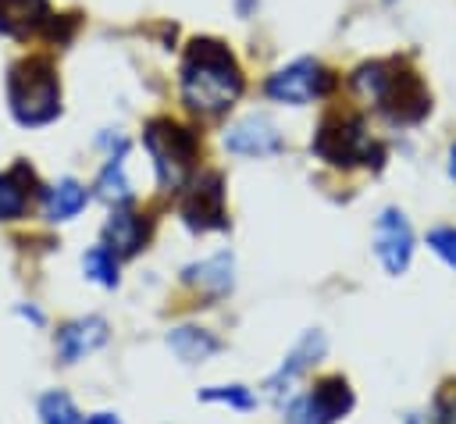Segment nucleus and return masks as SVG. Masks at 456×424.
<instances>
[{"label": "nucleus", "mask_w": 456, "mask_h": 424, "mask_svg": "<svg viewBox=\"0 0 456 424\" xmlns=\"http://www.w3.org/2000/svg\"><path fill=\"white\" fill-rule=\"evenodd\" d=\"M7 103L18 125L39 128L61 114V78L50 57H21L7 71Z\"/></svg>", "instance_id": "7ed1b4c3"}, {"label": "nucleus", "mask_w": 456, "mask_h": 424, "mask_svg": "<svg viewBox=\"0 0 456 424\" xmlns=\"http://www.w3.org/2000/svg\"><path fill=\"white\" fill-rule=\"evenodd\" d=\"M200 403H224L232 410H253L256 395L246 385H210V388L200 392Z\"/></svg>", "instance_id": "4be33fe9"}, {"label": "nucleus", "mask_w": 456, "mask_h": 424, "mask_svg": "<svg viewBox=\"0 0 456 424\" xmlns=\"http://www.w3.org/2000/svg\"><path fill=\"white\" fill-rule=\"evenodd\" d=\"M182 221L192 232H217L228 228L224 214V178L221 171H200L182 185Z\"/></svg>", "instance_id": "6e6552de"}, {"label": "nucleus", "mask_w": 456, "mask_h": 424, "mask_svg": "<svg viewBox=\"0 0 456 424\" xmlns=\"http://www.w3.org/2000/svg\"><path fill=\"white\" fill-rule=\"evenodd\" d=\"M82 424H121L114 413H93L89 420H82Z\"/></svg>", "instance_id": "393cba45"}, {"label": "nucleus", "mask_w": 456, "mask_h": 424, "mask_svg": "<svg viewBox=\"0 0 456 424\" xmlns=\"http://www.w3.org/2000/svg\"><path fill=\"white\" fill-rule=\"evenodd\" d=\"M232 271H235L232 253H214V257H207V260H200V264H189V267L182 271V281L192 285V289H200L203 296L217 299V296L232 292V285H235Z\"/></svg>", "instance_id": "4468645a"}, {"label": "nucleus", "mask_w": 456, "mask_h": 424, "mask_svg": "<svg viewBox=\"0 0 456 424\" xmlns=\"http://www.w3.org/2000/svg\"><path fill=\"white\" fill-rule=\"evenodd\" d=\"M374 253L381 260V267L388 274H403L410 267V257H413V232H410V221L403 217V210L388 207L381 210V217L374 221Z\"/></svg>", "instance_id": "9d476101"}, {"label": "nucleus", "mask_w": 456, "mask_h": 424, "mask_svg": "<svg viewBox=\"0 0 456 424\" xmlns=\"http://www.w3.org/2000/svg\"><path fill=\"white\" fill-rule=\"evenodd\" d=\"M221 143H224V150L235 153V157H274V153H281V146H285L278 125H274L271 118H264V114H246V118H239L235 125L224 128Z\"/></svg>", "instance_id": "1a4fd4ad"}, {"label": "nucleus", "mask_w": 456, "mask_h": 424, "mask_svg": "<svg viewBox=\"0 0 456 424\" xmlns=\"http://www.w3.org/2000/svg\"><path fill=\"white\" fill-rule=\"evenodd\" d=\"M310 150L331 164V167H356V164H381V146L370 139L367 125L360 114H346V110H335V114H324L314 139H310Z\"/></svg>", "instance_id": "39448f33"}, {"label": "nucleus", "mask_w": 456, "mask_h": 424, "mask_svg": "<svg viewBox=\"0 0 456 424\" xmlns=\"http://www.w3.org/2000/svg\"><path fill=\"white\" fill-rule=\"evenodd\" d=\"M167 346H171V353H175L182 363H203V360H210L214 353H221V338L210 335L207 328H192V324L171 328V331H167Z\"/></svg>", "instance_id": "a211bd4d"}, {"label": "nucleus", "mask_w": 456, "mask_h": 424, "mask_svg": "<svg viewBox=\"0 0 456 424\" xmlns=\"http://www.w3.org/2000/svg\"><path fill=\"white\" fill-rule=\"evenodd\" d=\"M353 410V388L346 378H321L310 392L296 395L285 410V424H335Z\"/></svg>", "instance_id": "0eeeda50"}, {"label": "nucleus", "mask_w": 456, "mask_h": 424, "mask_svg": "<svg viewBox=\"0 0 456 424\" xmlns=\"http://www.w3.org/2000/svg\"><path fill=\"white\" fill-rule=\"evenodd\" d=\"M353 89L374 103L392 125H417L431 110V96L417 71L403 68L399 61H367L353 71Z\"/></svg>", "instance_id": "f03ea898"}, {"label": "nucleus", "mask_w": 456, "mask_h": 424, "mask_svg": "<svg viewBox=\"0 0 456 424\" xmlns=\"http://www.w3.org/2000/svg\"><path fill=\"white\" fill-rule=\"evenodd\" d=\"M39 420L43 424H82V413L68 392L53 388V392L39 395Z\"/></svg>", "instance_id": "412c9836"}, {"label": "nucleus", "mask_w": 456, "mask_h": 424, "mask_svg": "<svg viewBox=\"0 0 456 424\" xmlns=\"http://www.w3.org/2000/svg\"><path fill=\"white\" fill-rule=\"evenodd\" d=\"M39 200H43V217L46 221H71L89 203V189L75 178H61L50 189H43Z\"/></svg>", "instance_id": "f3484780"}, {"label": "nucleus", "mask_w": 456, "mask_h": 424, "mask_svg": "<svg viewBox=\"0 0 456 424\" xmlns=\"http://www.w3.org/2000/svg\"><path fill=\"white\" fill-rule=\"evenodd\" d=\"M46 18H50L46 0H0V36L28 39L43 32Z\"/></svg>", "instance_id": "2eb2a0df"}, {"label": "nucleus", "mask_w": 456, "mask_h": 424, "mask_svg": "<svg viewBox=\"0 0 456 424\" xmlns=\"http://www.w3.org/2000/svg\"><path fill=\"white\" fill-rule=\"evenodd\" d=\"M428 246L435 257H442L449 267H456V228H435L428 232Z\"/></svg>", "instance_id": "5701e85b"}, {"label": "nucleus", "mask_w": 456, "mask_h": 424, "mask_svg": "<svg viewBox=\"0 0 456 424\" xmlns=\"http://www.w3.org/2000/svg\"><path fill=\"white\" fill-rule=\"evenodd\" d=\"M150 239V221L142 214H135L128 203L114 207L107 224H103V242L118 253V257H135Z\"/></svg>", "instance_id": "ddd939ff"}, {"label": "nucleus", "mask_w": 456, "mask_h": 424, "mask_svg": "<svg viewBox=\"0 0 456 424\" xmlns=\"http://www.w3.org/2000/svg\"><path fill=\"white\" fill-rule=\"evenodd\" d=\"M142 146L153 160L160 189H182L192 178L196 153H200V143H196L192 128L178 125L175 118H153L142 128Z\"/></svg>", "instance_id": "20e7f679"}, {"label": "nucleus", "mask_w": 456, "mask_h": 424, "mask_svg": "<svg viewBox=\"0 0 456 424\" xmlns=\"http://www.w3.org/2000/svg\"><path fill=\"white\" fill-rule=\"evenodd\" d=\"M449 175H452V178H456V143H452V146H449Z\"/></svg>", "instance_id": "a878e982"}, {"label": "nucleus", "mask_w": 456, "mask_h": 424, "mask_svg": "<svg viewBox=\"0 0 456 424\" xmlns=\"http://www.w3.org/2000/svg\"><path fill=\"white\" fill-rule=\"evenodd\" d=\"M331 86H335V75H331L321 61H314V57H296L292 64L278 68V71L267 78L264 93H267L271 100H278V103L299 107V103H310V100H317V96H328Z\"/></svg>", "instance_id": "423d86ee"}, {"label": "nucleus", "mask_w": 456, "mask_h": 424, "mask_svg": "<svg viewBox=\"0 0 456 424\" xmlns=\"http://www.w3.org/2000/svg\"><path fill=\"white\" fill-rule=\"evenodd\" d=\"M125 150L121 146L118 153L107 157V164L100 167V178H96V196L110 207H125L132 203V185H128V175H125Z\"/></svg>", "instance_id": "6ab92c4d"}, {"label": "nucleus", "mask_w": 456, "mask_h": 424, "mask_svg": "<svg viewBox=\"0 0 456 424\" xmlns=\"http://www.w3.org/2000/svg\"><path fill=\"white\" fill-rule=\"evenodd\" d=\"M324 346H328V342H324V335H321V331H306V335L292 346V353L281 360V367L267 378V385H264V388H267V395L278 403V399L292 388V381H296L303 371H310V367L324 356Z\"/></svg>", "instance_id": "f8f14e48"}, {"label": "nucleus", "mask_w": 456, "mask_h": 424, "mask_svg": "<svg viewBox=\"0 0 456 424\" xmlns=\"http://www.w3.org/2000/svg\"><path fill=\"white\" fill-rule=\"evenodd\" d=\"M442 424H456V388L442 399Z\"/></svg>", "instance_id": "b1692460"}, {"label": "nucleus", "mask_w": 456, "mask_h": 424, "mask_svg": "<svg viewBox=\"0 0 456 424\" xmlns=\"http://www.w3.org/2000/svg\"><path fill=\"white\" fill-rule=\"evenodd\" d=\"M82 271H86L89 281H96V285H103V289H114V285H118V253H114L107 242H100V246L86 249Z\"/></svg>", "instance_id": "aec40b11"}, {"label": "nucleus", "mask_w": 456, "mask_h": 424, "mask_svg": "<svg viewBox=\"0 0 456 424\" xmlns=\"http://www.w3.org/2000/svg\"><path fill=\"white\" fill-rule=\"evenodd\" d=\"M242 68L232 57V50L217 39H192L182 71H178V89L189 110L196 114H224L239 96H242Z\"/></svg>", "instance_id": "f257e3e1"}, {"label": "nucleus", "mask_w": 456, "mask_h": 424, "mask_svg": "<svg viewBox=\"0 0 456 424\" xmlns=\"http://www.w3.org/2000/svg\"><path fill=\"white\" fill-rule=\"evenodd\" d=\"M36 175L28 164H14L11 171H0V221H18L28 210Z\"/></svg>", "instance_id": "dca6fc26"}, {"label": "nucleus", "mask_w": 456, "mask_h": 424, "mask_svg": "<svg viewBox=\"0 0 456 424\" xmlns=\"http://www.w3.org/2000/svg\"><path fill=\"white\" fill-rule=\"evenodd\" d=\"M107 335H110V328H107V321L96 317V314L75 317V321L61 324V331H57V338H53L61 363H78V360H86L89 353H96V349L107 342Z\"/></svg>", "instance_id": "9b49d317"}]
</instances>
